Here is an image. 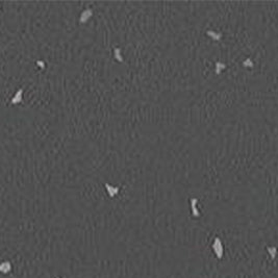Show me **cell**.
<instances>
[{
  "instance_id": "1",
  "label": "cell",
  "mask_w": 278,
  "mask_h": 278,
  "mask_svg": "<svg viewBox=\"0 0 278 278\" xmlns=\"http://www.w3.org/2000/svg\"><path fill=\"white\" fill-rule=\"evenodd\" d=\"M244 65H245V66H247V67H252V66H253V63H252L251 59L247 58V59H246V61L244 62Z\"/></svg>"
}]
</instances>
